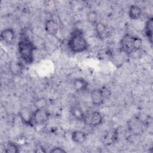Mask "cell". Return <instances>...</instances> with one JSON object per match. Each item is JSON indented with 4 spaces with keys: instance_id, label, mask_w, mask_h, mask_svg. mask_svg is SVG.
<instances>
[{
    "instance_id": "cell-5",
    "label": "cell",
    "mask_w": 153,
    "mask_h": 153,
    "mask_svg": "<svg viewBox=\"0 0 153 153\" xmlns=\"http://www.w3.org/2000/svg\"><path fill=\"white\" fill-rule=\"evenodd\" d=\"M50 113L45 108L36 109L33 112V123L41 125L46 123L49 120Z\"/></svg>"
},
{
    "instance_id": "cell-15",
    "label": "cell",
    "mask_w": 153,
    "mask_h": 153,
    "mask_svg": "<svg viewBox=\"0 0 153 153\" xmlns=\"http://www.w3.org/2000/svg\"><path fill=\"white\" fill-rule=\"evenodd\" d=\"M152 30H153V18L152 17H149L146 20L145 27L144 32L145 36L148 38L150 43L152 42Z\"/></svg>"
},
{
    "instance_id": "cell-13",
    "label": "cell",
    "mask_w": 153,
    "mask_h": 153,
    "mask_svg": "<svg viewBox=\"0 0 153 153\" xmlns=\"http://www.w3.org/2000/svg\"><path fill=\"white\" fill-rule=\"evenodd\" d=\"M71 139L75 143L81 144L87 140V134L82 130H74L72 132Z\"/></svg>"
},
{
    "instance_id": "cell-20",
    "label": "cell",
    "mask_w": 153,
    "mask_h": 153,
    "mask_svg": "<svg viewBox=\"0 0 153 153\" xmlns=\"http://www.w3.org/2000/svg\"><path fill=\"white\" fill-rule=\"evenodd\" d=\"M87 19L90 23L95 25L96 24V23L97 22V12L94 10L90 11L87 14Z\"/></svg>"
},
{
    "instance_id": "cell-21",
    "label": "cell",
    "mask_w": 153,
    "mask_h": 153,
    "mask_svg": "<svg viewBox=\"0 0 153 153\" xmlns=\"http://www.w3.org/2000/svg\"><path fill=\"white\" fill-rule=\"evenodd\" d=\"M66 151L63 148H61V147H59V146H57V147H54L53 148H52L50 152V153H52V152H55V153H57V152H66Z\"/></svg>"
},
{
    "instance_id": "cell-19",
    "label": "cell",
    "mask_w": 153,
    "mask_h": 153,
    "mask_svg": "<svg viewBox=\"0 0 153 153\" xmlns=\"http://www.w3.org/2000/svg\"><path fill=\"white\" fill-rule=\"evenodd\" d=\"M47 105V100L44 97L36 99L33 102V106L35 109H44Z\"/></svg>"
},
{
    "instance_id": "cell-10",
    "label": "cell",
    "mask_w": 153,
    "mask_h": 153,
    "mask_svg": "<svg viewBox=\"0 0 153 153\" xmlns=\"http://www.w3.org/2000/svg\"><path fill=\"white\" fill-rule=\"evenodd\" d=\"M73 87L76 92H83L88 89V82L83 78H76L73 81Z\"/></svg>"
},
{
    "instance_id": "cell-7",
    "label": "cell",
    "mask_w": 153,
    "mask_h": 153,
    "mask_svg": "<svg viewBox=\"0 0 153 153\" xmlns=\"http://www.w3.org/2000/svg\"><path fill=\"white\" fill-rule=\"evenodd\" d=\"M105 94L102 89H94L91 92V100L93 105L99 106L102 105L105 101Z\"/></svg>"
},
{
    "instance_id": "cell-8",
    "label": "cell",
    "mask_w": 153,
    "mask_h": 153,
    "mask_svg": "<svg viewBox=\"0 0 153 153\" xmlns=\"http://www.w3.org/2000/svg\"><path fill=\"white\" fill-rule=\"evenodd\" d=\"M118 132L117 128H114L107 131L102 137V143L106 146L114 143L118 139Z\"/></svg>"
},
{
    "instance_id": "cell-4",
    "label": "cell",
    "mask_w": 153,
    "mask_h": 153,
    "mask_svg": "<svg viewBox=\"0 0 153 153\" xmlns=\"http://www.w3.org/2000/svg\"><path fill=\"white\" fill-rule=\"evenodd\" d=\"M33 112L34 111L27 107H22L18 112V116L23 124L33 127Z\"/></svg>"
},
{
    "instance_id": "cell-12",
    "label": "cell",
    "mask_w": 153,
    "mask_h": 153,
    "mask_svg": "<svg viewBox=\"0 0 153 153\" xmlns=\"http://www.w3.org/2000/svg\"><path fill=\"white\" fill-rule=\"evenodd\" d=\"M128 16L130 19L136 20L140 18L142 14V8L137 5H131L128 8Z\"/></svg>"
},
{
    "instance_id": "cell-18",
    "label": "cell",
    "mask_w": 153,
    "mask_h": 153,
    "mask_svg": "<svg viewBox=\"0 0 153 153\" xmlns=\"http://www.w3.org/2000/svg\"><path fill=\"white\" fill-rule=\"evenodd\" d=\"M95 30L97 35L100 38H102L103 35L105 34L106 32V25L102 22H97L94 25Z\"/></svg>"
},
{
    "instance_id": "cell-11",
    "label": "cell",
    "mask_w": 153,
    "mask_h": 153,
    "mask_svg": "<svg viewBox=\"0 0 153 153\" xmlns=\"http://www.w3.org/2000/svg\"><path fill=\"white\" fill-rule=\"evenodd\" d=\"M70 113L72 116L76 120L80 121H85V115L82 109L78 105L72 106L70 109Z\"/></svg>"
},
{
    "instance_id": "cell-6",
    "label": "cell",
    "mask_w": 153,
    "mask_h": 153,
    "mask_svg": "<svg viewBox=\"0 0 153 153\" xmlns=\"http://www.w3.org/2000/svg\"><path fill=\"white\" fill-rule=\"evenodd\" d=\"M1 41L7 44H11L16 38L15 30L11 27H7L3 29L1 32Z\"/></svg>"
},
{
    "instance_id": "cell-3",
    "label": "cell",
    "mask_w": 153,
    "mask_h": 153,
    "mask_svg": "<svg viewBox=\"0 0 153 153\" xmlns=\"http://www.w3.org/2000/svg\"><path fill=\"white\" fill-rule=\"evenodd\" d=\"M68 47L74 53H81L88 49V42L81 30L76 29L72 32L68 41Z\"/></svg>"
},
{
    "instance_id": "cell-9",
    "label": "cell",
    "mask_w": 153,
    "mask_h": 153,
    "mask_svg": "<svg viewBox=\"0 0 153 153\" xmlns=\"http://www.w3.org/2000/svg\"><path fill=\"white\" fill-rule=\"evenodd\" d=\"M44 28L48 35L56 36L59 32V26L58 23L54 19H48L45 22Z\"/></svg>"
},
{
    "instance_id": "cell-2",
    "label": "cell",
    "mask_w": 153,
    "mask_h": 153,
    "mask_svg": "<svg viewBox=\"0 0 153 153\" xmlns=\"http://www.w3.org/2000/svg\"><path fill=\"white\" fill-rule=\"evenodd\" d=\"M142 47V39L130 33L124 34L120 41V51L127 56L139 51Z\"/></svg>"
},
{
    "instance_id": "cell-16",
    "label": "cell",
    "mask_w": 153,
    "mask_h": 153,
    "mask_svg": "<svg viewBox=\"0 0 153 153\" xmlns=\"http://www.w3.org/2000/svg\"><path fill=\"white\" fill-rule=\"evenodd\" d=\"M19 151V147L15 142L8 141L5 146L4 152L5 153H18Z\"/></svg>"
},
{
    "instance_id": "cell-1",
    "label": "cell",
    "mask_w": 153,
    "mask_h": 153,
    "mask_svg": "<svg viewBox=\"0 0 153 153\" xmlns=\"http://www.w3.org/2000/svg\"><path fill=\"white\" fill-rule=\"evenodd\" d=\"M18 53L22 60L27 65L34 60V52L36 49L33 42L26 35H22L17 44Z\"/></svg>"
},
{
    "instance_id": "cell-14",
    "label": "cell",
    "mask_w": 153,
    "mask_h": 153,
    "mask_svg": "<svg viewBox=\"0 0 153 153\" xmlns=\"http://www.w3.org/2000/svg\"><path fill=\"white\" fill-rule=\"evenodd\" d=\"M103 117L99 111H93L91 113L90 118V124L92 127H97L102 124Z\"/></svg>"
},
{
    "instance_id": "cell-17",
    "label": "cell",
    "mask_w": 153,
    "mask_h": 153,
    "mask_svg": "<svg viewBox=\"0 0 153 153\" xmlns=\"http://www.w3.org/2000/svg\"><path fill=\"white\" fill-rule=\"evenodd\" d=\"M10 69L14 75H18L22 72L23 65L20 62H12L10 65Z\"/></svg>"
}]
</instances>
